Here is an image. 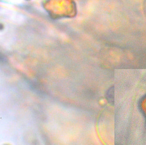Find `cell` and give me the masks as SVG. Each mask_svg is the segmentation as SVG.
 Returning a JSON list of instances; mask_svg holds the SVG:
<instances>
[{"instance_id":"1","label":"cell","mask_w":146,"mask_h":145,"mask_svg":"<svg viewBox=\"0 0 146 145\" xmlns=\"http://www.w3.org/2000/svg\"><path fill=\"white\" fill-rule=\"evenodd\" d=\"M139 106L140 110L145 118L146 124V94L141 99Z\"/></svg>"},{"instance_id":"2","label":"cell","mask_w":146,"mask_h":145,"mask_svg":"<svg viewBox=\"0 0 146 145\" xmlns=\"http://www.w3.org/2000/svg\"><path fill=\"white\" fill-rule=\"evenodd\" d=\"M106 97L109 103L111 105H114V87H111L106 92Z\"/></svg>"},{"instance_id":"3","label":"cell","mask_w":146,"mask_h":145,"mask_svg":"<svg viewBox=\"0 0 146 145\" xmlns=\"http://www.w3.org/2000/svg\"><path fill=\"white\" fill-rule=\"evenodd\" d=\"M143 10H144V13L146 18V0H144V3H143Z\"/></svg>"}]
</instances>
